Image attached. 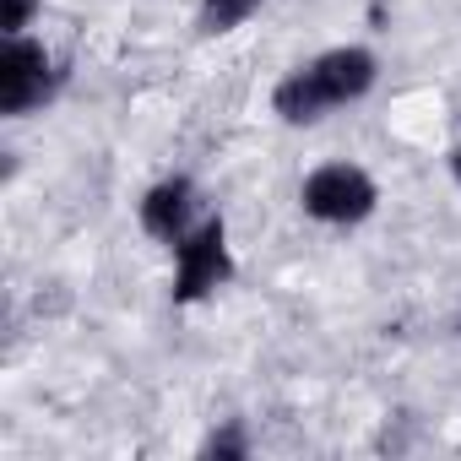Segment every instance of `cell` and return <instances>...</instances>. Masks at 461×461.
Returning <instances> with one entry per match:
<instances>
[{"label":"cell","instance_id":"52a82bcc","mask_svg":"<svg viewBox=\"0 0 461 461\" xmlns=\"http://www.w3.org/2000/svg\"><path fill=\"white\" fill-rule=\"evenodd\" d=\"M33 12H39V0H0V33L17 39V33L33 23Z\"/></svg>","mask_w":461,"mask_h":461},{"label":"cell","instance_id":"6da1fadb","mask_svg":"<svg viewBox=\"0 0 461 461\" xmlns=\"http://www.w3.org/2000/svg\"><path fill=\"white\" fill-rule=\"evenodd\" d=\"M369 87H375V55L369 50H326L315 66L294 71L272 104L288 125H315L326 109H342V104L364 98Z\"/></svg>","mask_w":461,"mask_h":461},{"label":"cell","instance_id":"9c48e42d","mask_svg":"<svg viewBox=\"0 0 461 461\" xmlns=\"http://www.w3.org/2000/svg\"><path fill=\"white\" fill-rule=\"evenodd\" d=\"M456 179H461V147H456Z\"/></svg>","mask_w":461,"mask_h":461},{"label":"cell","instance_id":"7a4b0ae2","mask_svg":"<svg viewBox=\"0 0 461 461\" xmlns=\"http://www.w3.org/2000/svg\"><path fill=\"white\" fill-rule=\"evenodd\" d=\"M304 212L310 217H321V222H364L369 212H375V179L364 174V168H353V163H326V168H315L310 179H304Z\"/></svg>","mask_w":461,"mask_h":461},{"label":"cell","instance_id":"3957f363","mask_svg":"<svg viewBox=\"0 0 461 461\" xmlns=\"http://www.w3.org/2000/svg\"><path fill=\"white\" fill-rule=\"evenodd\" d=\"M234 277V261H228V234H222V217H206L195 234L179 240V272H174V299H206L212 288H222Z\"/></svg>","mask_w":461,"mask_h":461},{"label":"cell","instance_id":"ba28073f","mask_svg":"<svg viewBox=\"0 0 461 461\" xmlns=\"http://www.w3.org/2000/svg\"><path fill=\"white\" fill-rule=\"evenodd\" d=\"M206 456H245V434L240 429H222L206 439Z\"/></svg>","mask_w":461,"mask_h":461},{"label":"cell","instance_id":"5b68a950","mask_svg":"<svg viewBox=\"0 0 461 461\" xmlns=\"http://www.w3.org/2000/svg\"><path fill=\"white\" fill-rule=\"evenodd\" d=\"M185 222H190V179H163L147 190L141 201V228L152 240H168L179 245L185 240Z\"/></svg>","mask_w":461,"mask_h":461},{"label":"cell","instance_id":"8992f818","mask_svg":"<svg viewBox=\"0 0 461 461\" xmlns=\"http://www.w3.org/2000/svg\"><path fill=\"white\" fill-rule=\"evenodd\" d=\"M261 0H201V33H228L240 28Z\"/></svg>","mask_w":461,"mask_h":461},{"label":"cell","instance_id":"277c9868","mask_svg":"<svg viewBox=\"0 0 461 461\" xmlns=\"http://www.w3.org/2000/svg\"><path fill=\"white\" fill-rule=\"evenodd\" d=\"M50 93H55V71H50L44 44H33L23 33L6 39V50H0V114H28Z\"/></svg>","mask_w":461,"mask_h":461}]
</instances>
